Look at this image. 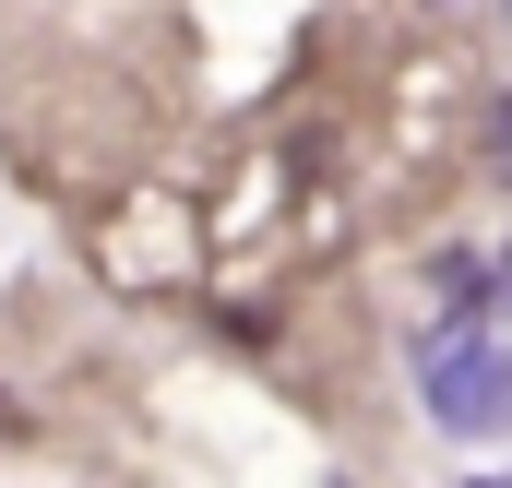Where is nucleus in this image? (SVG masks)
Wrapping results in <instances>:
<instances>
[{"label": "nucleus", "instance_id": "f03ea898", "mask_svg": "<svg viewBox=\"0 0 512 488\" xmlns=\"http://www.w3.org/2000/svg\"><path fill=\"white\" fill-rule=\"evenodd\" d=\"M489 179H512V96L489 108Z\"/></svg>", "mask_w": 512, "mask_h": 488}, {"label": "nucleus", "instance_id": "7ed1b4c3", "mask_svg": "<svg viewBox=\"0 0 512 488\" xmlns=\"http://www.w3.org/2000/svg\"><path fill=\"white\" fill-rule=\"evenodd\" d=\"M501 310H512V250H501Z\"/></svg>", "mask_w": 512, "mask_h": 488}, {"label": "nucleus", "instance_id": "f257e3e1", "mask_svg": "<svg viewBox=\"0 0 512 488\" xmlns=\"http://www.w3.org/2000/svg\"><path fill=\"white\" fill-rule=\"evenodd\" d=\"M417 393L441 429H512V334L453 310L441 334H417Z\"/></svg>", "mask_w": 512, "mask_h": 488}]
</instances>
